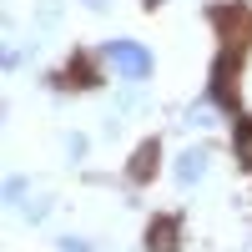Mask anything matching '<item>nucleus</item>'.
<instances>
[{
    "mask_svg": "<svg viewBox=\"0 0 252 252\" xmlns=\"http://www.w3.org/2000/svg\"><path fill=\"white\" fill-rule=\"evenodd\" d=\"M101 56L111 61V66L126 76V81H141V76H152V51L136 46V40H106L101 46Z\"/></svg>",
    "mask_w": 252,
    "mask_h": 252,
    "instance_id": "obj_1",
    "label": "nucleus"
},
{
    "mask_svg": "<svg viewBox=\"0 0 252 252\" xmlns=\"http://www.w3.org/2000/svg\"><path fill=\"white\" fill-rule=\"evenodd\" d=\"M207 161H212V152H207V146H187V152L177 157V166H172V177H177L182 187H197V182L207 177Z\"/></svg>",
    "mask_w": 252,
    "mask_h": 252,
    "instance_id": "obj_2",
    "label": "nucleus"
},
{
    "mask_svg": "<svg viewBox=\"0 0 252 252\" xmlns=\"http://www.w3.org/2000/svg\"><path fill=\"white\" fill-rule=\"evenodd\" d=\"M232 86H237V111L252 121V46L237 56V66H232Z\"/></svg>",
    "mask_w": 252,
    "mask_h": 252,
    "instance_id": "obj_3",
    "label": "nucleus"
},
{
    "mask_svg": "<svg viewBox=\"0 0 252 252\" xmlns=\"http://www.w3.org/2000/svg\"><path fill=\"white\" fill-rule=\"evenodd\" d=\"M146 247L172 252V247H177V217H157V222H152V232H146Z\"/></svg>",
    "mask_w": 252,
    "mask_h": 252,
    "instance_id": "obj_4",
    "label": "nucleus"
},
{
    "mask_svg": "<svg viewBox=\"0 0 252 252\" xmlns=\"http://www.w3.org/2000/svg\"><path fill=\"white\" fill-rule=\"evenodd\" d=\"M152 166H157V141H146V146H136V157H131V182H146Z\"/></svg>",
    "mask_w": 252,
    "mask_h": 252,
    "instance_id": "obj_5",
    "label": "nucleus"
},
{
    "mask_svg": "<svg viewBox=\"0 0 252 252\" xmlns=\"http://www.w3.org/2000/svg\"><path fill=\"white\" fill-rule=\"evenodd\" d=\"M232 146H237V157L252 166V121H247V116L237 121V131H232Z\"/></svg>",
    "mask_w": 252,
    "mask_h": 252,
    "instance_id": "obj_6",
    "label": "nucleus"
},
{
    "mask_svg": "<svg viewBox=\"0 0 252 252\" xmlns=\"http://www.w3.org/2000/svg\"><path fill=\"white\" fill-rule=\"evenodd\" d=\"M61 252H91V242H86V237H71V232H66V237H61Z\"/></svg>",
    "mask_w": 252,
    "mask_h": 252,
    "instance_id": "obj_7",
    "label": "nucleus"
},
{
    "mask_svg": "<svg viewBox=\"0 0 252 252\" xmlns=\"http://www.w3.org/2000/svg\"><path fill=\"white\" fill-rule=\"evenodd\" d=\"M5 197L20 207V197H26V182H20V177H10V182H5Z\"/></svg>",
    "mask_w": 252,
    "mask_h": 252,
    "instance_id": "obj_8",
    "label": "nucleus"
},
{
    "mask_svg": "<svg viewBox=\"0 0 252 252\" xmlns=\"http://www.w3.org/2000/svg\"><path fill=\"white\" fill-rule=\"evenodd\" d=\"M66 152L71 157H86V136H66Z\"/></svg>",
    "mask_w": 252,
    "mask_h": 252,
    "instance_id": "obj_9",
    "label": "nucleus"
}]
</instances>
